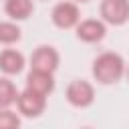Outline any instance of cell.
Returning <instances> with one entry per match:
<instances>
[{"label":"cell","instance_id":"1","mask_svg":"<svg viewBox=\"0 0 129 129\" xmlns=\"http://www.w3.org/2000/svg\"><path fill=\"white\" fill-rule=\"evenodd\" d=\"M123 73H125V62L117 52H103L93 62V77L103 85L117 83L123 77Z\"/></svg>","mask_w":129,"mask_h":129},{"label":"cell","instance_id":"2","mask_svg":"<svg viewBox=\"0 0 129 129\" xmlns=\"http://www.w3.org/2000/svg\"><path fill=\"white\" fill-rule=\"evenodd\" d=\"M16 105H18V111L24 115V117H38L42 111H44V105H46V97L32 91V89H26L22 93H18L16 97Z\"/></svg>","mask_w":129,"mask_h":129},{"label":"cell","instance_id":"3","mask_svg":"<svg viewBox=\"0 0 129 129\" xmlns=\"http://www.w3.org/2000/svg\"><path fill=\"white\" fill-rule=\"evenodd\" d=\"M101 16L109 24H123L129 20V0H103L101 2Z\"/></svg>","mask_w":129,"mask_h":129},{"label":"cell","instance_id":"4","mask_svg":"<svg viewBox=\"0 0 129 129\" xmlns=\"http://www.w3.org/2000/svg\"><path fill=\"white\" fill-rule=\"evenodd\" d=\"M30 67L32 71L54 73L58 67V52L52 46H38L30 56Z\"/></svg>","mask_w":129,"mask_h":129},{"label":"cell","instance_id":"5","mask_svg":"<svg viewBox=\"0 0 129 129\" xmlns=\"http://www.w3.org/2000/svg\"><path fill=\"white\" fill-rule=\"evenodd\" d=\"M67 99L75 107H89L95 99L93 85L87 83V81H73L67 87Z\"/></svg>","mask_w":129,"mask_h":129},{"label":"cell","instance_id":"6","mask_svg":"<svg viewBox=\"0 0 129 129\" xmlns=\"http://www.w3.org/2000/svg\"><path fill=\"white\" fill-rule=\"evenodd\" d=\"M52 22L58 28H73L75 24H79V8L73 2H58L52 8Z\"/></svg>","mask_w":129,"mask_h":129},{"label":"cell","instance_id":"7","mask_svg":"<svg viewBox=\"0 0 129 129\" xmlns=\"http://www.w3.org/2000/svg\"><path fill=\"white\" fill-rule=\"evenodd\" d=\"M105 24L97 18H89V20H83L79 26H77V36L79 40L83 42H99L103 36H105Z\"/></svg>","mask_w":129,"mask_h":129},{"label":"cell","instance_id":"8","mask_svg":"<svg viewBox=\"0 0 129 129\" xmlns=\"http://www.w3.org/2000/svg\"><path fill=\"white\" fill-rule=\"evenodd\" d=\"M26 89H32L40 95H48L54 89V81H52V73H42V71H30V75L26 77Z\"/></svg>","mask_w":129,"mask_h":129},{"label":"cell","instance_id":"9","mask_svg":"<svg viewBox=\"0 0 129 129\" xmlns=\"http://www.w3.org/2000/svg\"><path fill=\"white\" fill-rule=\"evenodd\" d=\"M24 67V56L14 50V48H6L0 52V71L6 75H16L20 73Z\"/></svg>","mask_w":129,"mask_h":129},{"label":"cell","instance_id":"10","mask_svg":"<svg viewBox=\"0 0 129 129\" xmlns=\"http://www.w3.org/2000/svg\"><path fill=\"white\" fill-rule=\"evenodd\" d=\"M4 8L12 20H26L32 14L34 4H32V0H6Z\"/></svg>","mask_w":129,"mask_h":129},{"label":"cell","instance_id":"11","mask_svg":"<svg viewBox=\"0 0 129 129\" xmlns=\"http://www.w3.org/2000/svg\"><path fill=\"white\" fill-rule=\"evenodd\" d=\"M16 97H18V91H16L14 83L8 79H0V109L16 103Z\"/></svg>","mask_w":129,"mask_h":129},{"label":"cell","instance_id":"12","mask_svg":"<svg viewBox=\"0 0 129 129\" xmlns=\"http://www.w3.org/2000/svg\"><path fill=\"white\" fill-rule=\"evenodd\" d=\"M16 40H20V28L14 22H0V42L12 44Z\"/></svg>","mask_w":129,"mask_h":129},{"label":"cell","instance_id":"13","mask_svg":"<svg viewBox=\"0 0 129 129\" xmlns=\"http://www.w3.org/2000/svg\"><path fill=\"white\" fill-rule=\"evenodd\" d=\"M20 125V119L14 111H10L8 107L0 109V129H16Z\"/></svg>","mask_w":129,"mask_h":129},{"label":"cell","instance_id":"14","mask_svg":"<svg viewBox=\"0 0 129 129\" xmlns=\"http://www.w3.org/2000/svg\"><path fill=\"white\" fill-rule=\"evenodd\" d=\"M127 79H129V69H127Z\"/></svg>","mask_w":129,"mask_h":129},{"label":"cell","instance_id":"15","mask_svg":"<svg viewBox=\"0 0 129 129\" xmlns=\"http://www.w3.org/2000/svg\"><path fill=\"white\" fill-rule=\"evenodd\" d=\"M79 2H87V0H79Z\"/></svg>","mask_w":129,"mask_h":129}]
</instances>
